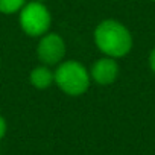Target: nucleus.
Masks as SVG:
<instances>
[{"label":"nucleus","mask_w":155,"mask_h":155,"mask_svg":"<svg viewBox=\"0 0 155 155\" xmlns=\"http://www.w3.org/2000/svg\"><path fill=\"white\" fill-rule=\"evenodd\" d=\"M55 81V73H52L47 67H37L31 71V82L35 88H47Z\"/></svg>","instance_id":"nucleus-6"},{"label":"nucleus","mask_w":155,"mask_h":155,"mask_svg":"<svg viewBox=\"0 0 155 155\" xmlns=\"http://www.w3.org/2000/svg\"><path fill=\"white\" fill-rule=\"evenodd\" d=\"M94 41L97 47L111 58L125 56L132 47L129 31L116 20L102 21L94 32Z\"/></svg>","instance_id":"nucleus-1"},{"label":"nucleus","mask_w":155,"mask_h":155,"mask_svg":"<svg viewBox=\"0 0 155 155\" xmlns=\"http://www.w3.org/2000/svg\"><path fill=\"white\" fill-rule=\"evenodd\" d=\"M23 6H25V0H0V12L3 14H12L21 11Z\"/></svg>","instance_id":"nucleus-7"},{"label":"nucleus","mask_w":155,"mask_h":155,"mask_svg":"<svg viewBox=\"0 0 155 155\" xmlns=\"http://www.w3.org/2000/svg\"><path fill=\"white\" fill-rule=\"evenodd\" d=\"M149 62H150V68L155 71V49H153L152 53H150V59H149Z\"/></svg>","instance_id":"nucleus-9"},{"label":"nucleus","mask_w":155,"mask_h":155,"mask_svg":"<svg viewBox=\"0 0 155 155\" xmlns=\"http://www.w3.org/2000/svg\"><path fill=\"white\" fill-rule=\"evenodd\" d=\"M55 82L64 93L78 96L87 91L90 85V74L78 61H67L55 71Z\"/></svg>","instance_id":"nucleus-2"},{"label":"nucleus","mask_w":155,"mask_h":155,"mask_svg":"<svg viewBox=\"0 0 155 155\" xmlns=\"http://www.w3.org/2000/svg\"><path fill=\"white\" fill-rule=\"evenodd\" d=\"M5 132H6V123H5L3 117L0 116V138H2V137L5 135Z\"/></svg>","instance_id":"nucleus-8"},{"label":"nucleus","mask_w":155,"mask_h":155,"mask_svg":"<svg viewBox=\"0 0 155 155\" xmlns=\"http://www.w3.org/2000/svg\"><path fill=\"white\" fill-rule=\"evenodd\" d=\"M119 73V65L113 58H102L99 59L91 70L93 79L101 85H110L116 81Z\"/></svg>","instance_id":"nucleus-5"},{"label":"nucleus","mask_w":155,"mask_h":155,"mask_svg":"<svg viewBox=\"0 0 155 155\" xmlns=\"http://www.w3.org/2000/svg\"><path fill=\"white\" fill-rule=\"evenodd\" d=\"M20 25L21 29L32 37L43 35L50 26V14L43 3L31 2L20 11Z\"/></svg>","instance_id":"nucleus-3"},{"label":"nucleus","mask_w":155,"mask_h":155,"mask_svg":"<svg viewBox=\"0 0 155 155\" xmlns=\"http://www.w3.org/2000/svg\"><path fill=\"white\" fill-rule=\"evenodd\" d=\"M153 2H155V0H153Z\"/></svg>","instance_id":"nucleus-10"},{"label":"nucleus","mask_w":155,"mask_h":155,"mask_svg":"<svg viewBox=\"0 0 155 155\" xmlns=\"http://www.w3.org/2000/svg\"><path fill=\"white\" fill-rule=\"evenodd\" d=\"M65 53L64 41L56 34H47L41 38L38 46V58L49 65H53L62 59Z\"/></svg>","instance_id":"nucleus-4"}]
</instances>
